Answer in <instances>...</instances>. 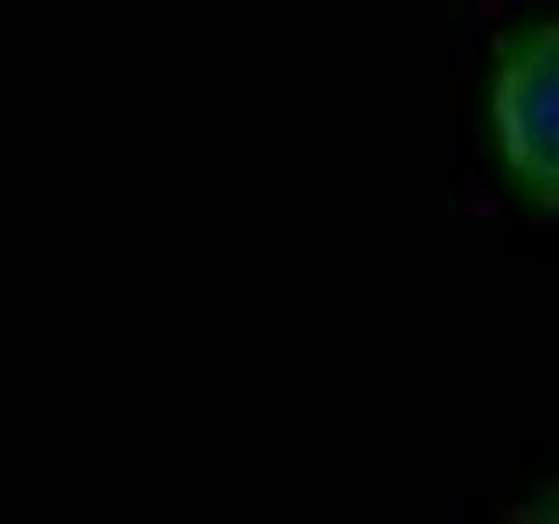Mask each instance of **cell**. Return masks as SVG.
<instances>
[{"instance_id": "obj_1", "label": "cell", "mask_w": 559, "mask_h": 524, "mask_svg": "<svg viewBox=\"0 0 559 524\" xmlns=\"http://www.w3.org/2000/svg\"><path fill=\"white\" fill-rule=\"evenodd\" d=\"M489 116L511 182L528 200L559 210V17L497 46Z\"/></svg>"}, {"instance_id": "obj_2", "label": "cell", "mask_w": 559, "mask_h": 524, "mask_svg": "<svg viewBox=\"0 0 559 524\" xmlns=\"http://www.w3.org/2000/svg\"><path fill=\"white\" fill-rule=\"evenodd\" d=\"M532 521H559V486H549L532 507H528Z\"/></svg>"}]
</instances>
